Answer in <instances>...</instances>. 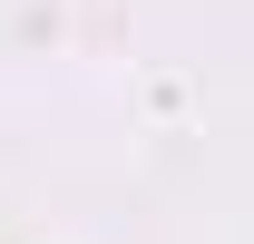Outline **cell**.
Returning a JSON list of instances; mask_svg holds the SVG:
<instances>
[]
</instances>
